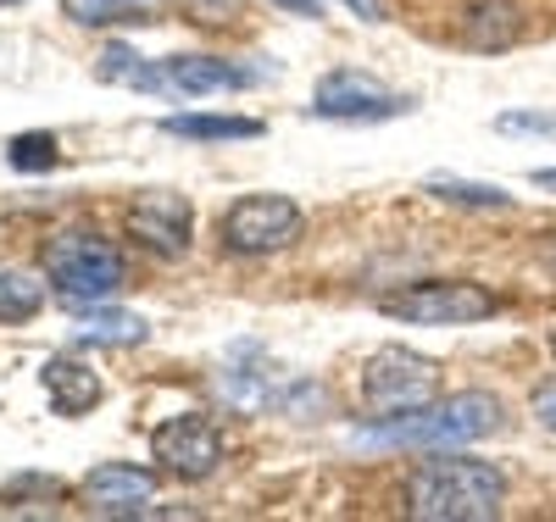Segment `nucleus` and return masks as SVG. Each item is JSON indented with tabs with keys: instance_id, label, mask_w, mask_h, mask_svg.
<instances>
[{
	"instance_id": "nucleus-26",
	"label": "nucleus",
	"mask_w": 556,
	"mask_h": 522,
	"mask_svg": "<svg viewBox=\"0 0 556 522\" xmlns=\"http://www.w3.org/2000/svg\"><path fill=\"white\" fill-rule=\"evenodd\" d=\"M529 183L540 189V195H556V167H540V173H529Z\"/></svg>"
},
{
	"instance_id": "nucleus-16",
	"label": "nucleus",
	"mask_w": 556,
	"mask_h": 522,
	"mask_svg": "<svg viewBox=\"0 0 556 522\" xmlns=\"http://www.w3.org/2000/svg\"><path fill=\"white\" fill-rule=\"evenodd\" d=\"M417 189L445 201V206H462V212H513L518 206V195H506L501 183H479V178H462V173H429Z\"/></svg>"
},
{
	"instance_id": "nucleus-11",
	"label": "nucleus",
	"mask_w": 556,
	"mask_h": 522,
	"mask_svg": "<svg viewBox=\"0 0 556 522\" xmlns=\"http://www.w3.org/2000/svg\"><path fill=\"white\" fill-rule=\"evenodd\" d=\"M262 78H273V67H240V62H223V56H162V94L167 101L256 89Z\"/></svg>"
},
{
	"instance_id": "nucleus-28",
	"label": "nucleus",
	"mask_w": 556,
	"mask_h": 522,
	"mask_svg": "<svg viewBox=\"0 0 556 522\" xmlns=\"http://www.w3.org/2000/svg\"><path fill=\"white\" fill-rule=\"evenodd\" d=\"M551 356H556V334H551Z\"/></svg>"
},
{
	"instance_id": "nucleus-13",
	"label": "nucleus",
	"mask_w": 556,
	"mask_h": 522,
	"mask_svg": "<svg viewBox=\"0 0 556 522\" xmlns=\"http://www.w3.org/2000/svg\"><path fill=\"white\" fill-rule=\"evenodd\" d=\"M523 39V12L513 0H473L468 12H462V44H468L473 56H501L513 51Z\"/></svg>"
},
{
	"instance_id": "nucleus-21",
	"label": "nucleus",
	"mask_w": 556,
	"mask_h": 522,
	"mask_svg": "<svg viewBox=\"0 0 556 522\" xmlns=\"http://www.w3.org/2000/svg\"><path fill=\"white\" fill-rule=\"evenodd\" d=\"M495 133H529V139H556V117L551 112H501L495 117Z\"/></svg>"
},
{
	"instance_id": "nucleus-7",
	"label": "nucleus",
	"mask_w": 556,
	"mask_h": 522,
	"mask_svg": "<svg viewBox=\"0 0 556 522\" xmlns=\"http://www.w3.org/2000/svg\"><path fill=\"white\" fill-rule=\"evenodd\" d=\"M412 112V94L384 89L374 73H356V67H334L323 73L312 89V117L323 123H345V128H374V123H395Z\"/></svg>"
},
{
	"instance_id": "nucleus-12",
	"label": "nucleus",
	"mask_w": 556,
	"mask_h": 522,
	"mask_svg": "<svg viewBox=\"0 0 556 522\" xmlns=\"http://www.w3.org/2000/svg\"><path fill=\"white\" fill-rule=\"evenodd\" d=\"M39 390H45V400H51V411L56 417H84V411H96L101 406V372L89 367L84 356H73V351H56V356H45V367H39Z\"/></svg>"
},
{
	"instance_id": "nucleus-4",
	"label": "nucleus",
	"mask_w": 556,
	"mask_h": 522,
	"mask_svg": "<svg viewBox=\"0 0 556 522\" xmlns=\"http://www.w3.org/2000/svg\"><path fill=\"white\" fill-rule=\"evenodd\" d=\"M429 400H440V361L434 356L406 351V345H384V351L367 356V367H362V411L374 422L412 417Z\"/></svg>"
},
{
	"instance_id": "nucleus-24",
	"label": "nucleus",
	"mask_w": 556,
	"mask_h": 522,
	"mask_svg": "<svg viewBox=\"0 0 556 522\" xmlns=\"http://www.w3.org/2000/svg\"><path fill=\"white\" fill-rule=\"evenodd\" d=\"M340 7L356 12L362 23H384V7H379V0H340Z\"/></svg>"
},
{
	"instance_id": "nucleus-15",
	"label": "nucleus",
	"mask_w": 556,
	"mask_h": 522,
	"mask_svg": "<svg viewBox=\"0 0 556 522\" xmlns=\"http://www.w3.org/2000/svg\"><path fill=\"white\" fill-rule=\"evenodd\" d=\"M73 334H78V345H117V351H128V345H139L151 334V322L139 311L112 306V301H96V306L73 311Z\"/></svg>"
},
{
	"instance_id": "nucleus-9",
	"label": "nucleus",
	"mask_w": 556,
	"mask_h": 522,
	"mask_svg": "<svg viewBox=\"0 0 556 522\" xmlns=\"http://www.w3.org/2000/svg\"><path fill=\"white\" fill-rule=\"evenodd\" d=\"M128 233L139 251H151L162 262L190 251V233H195V206L190 195H173V189H146L134 206H128Z\"/></svg>"
},
{
	"instance_id": "nucleus-25",
	"label": "nucleus",
	"mask_w": 556,
	"mask_h": 522,
	"mask_svg": "<svg viewBox=\"0 0 556 522\" xmlns=\"http://www.w3.org/2000/svg\"><path fill=\"white\" fill-rule=\"evenodd\" d=\"M190 12H195V23H217L228 12V0H190Z\"/></svg>"
},
{
	"instance_id": "nucleus-6",
	"label": "nucleus",
	"mask_w": 556,
	"mask_h": 522,
	"mask_svg": "<svg viewBox=\"0 0 556 522\" xmlns=\"http://www.w3.org/2000/svg\"><path fill=\"white\" fill-rule=\"evenodd\" d=\"M390 322H424V328H473L501 311V301L473 278H417L406 290L379 295Z\"/></svg>"
},
{
	"instance_id": "nucleus-27",
	"label": "nucleus",
	"mask_w": 556,
	"mask_h": 522,
	"mask_svg": "<svg viewBox=\"0 0 556 522\" xmlns=\"http://www.w3.org/2000/svg\"><path fill=\"white\" fill-rule=\"evenodd\" d=\"M0 7H23V0H0Z\"/></svg>"
},
{
	"instance_id": "nucleus-17",
	"label": "nucleus",
	"mask_w": 556,
	"mask_h": 522,
	"mask_svg": "<svg viewBox=\"0 0 556 522\" xmlns=\"http://www.w3.org/2000/svg\"><path fill=\"white\" fill-rule=\"evenodd\" d=\"M96 78H101V84H112V89H139V94H162V62L139 56L134 44H123V39L101 44V56H96Z\"/></svg>"
},
{
	"instance_id": "nucleus-23",
	"label": "nucleus",
	"mask_w": 556,
	"mask_h": 522,
	"mask_svg": "<svg viewBox=\"0 0 556 522\" xmlns=\"http://www.w3.org/2000/svg\"><path fill=\"white\" fill-rule=\"evenodd\" d=\"M267 7L290 12V17H323V0H267Z\"/></svg>"
},
{
	"instance_id": "nucleus-18",
	"label": "nucleus",
	"mask_w": 556,
	"mask_h": 522,
	"mask_svg": "<svg viewBox=\"0 0 556 522\" xmlns=\"http://www.w3.org/2000/svg\"><path fill=\"white\" fill-rule=\"evenodd\" d=\"M45 311V283L23 267H0V328L34 322Z\"/></svg>"
},
{
	"instance_id": "nucleus-10",
	"label": "nucleus",
	"mask_w": 556,
	"mask_h": 522,
	"mask_svg": "<svg viewBox=\"0 0 556 522\" xmlns=\"http://www.w3.org/2000/svg\"><path fill=\"white\" fill-rule=\"evenodd\" d=\"M84 500L89 517L101 522H123V517H156V472L151 467H134V461H101L89 467L84 479Z\"/></svg>"
},
{
	"instance_id": "nucleus-14",
	"label": "nucleus",
	"mask_w": 556,
	"mask_h": 522,
	"mask_svg": "<svg viewBox=\"0 0 556 522\" xmlns=\"http://www.w3.org/2000/svg\"><path fill=\"white\" fill-rule=\"evenodd\" d=\"M167 139H190V145H228V139H262L267 123L235 117V112H173L156 123Z\"/></svg>"
},
{
	"instance_id": "nucleus-19",
	"label": "nucleus",
	"mask_w": 556,
	"mask_h": 522,
	"mask_svg": "<svg viewBox=\"0 0 556 522\" xmlns=\"http://www.w3.org/2000/svg\"><path fill=\"white\" fill-rule=\"evenodd\" d=\"M7 162L17 173H51L62 162V145H56V133H45V128H23L7 139Z\"/></svg>"
},
{
	"instance_id": "nucleus-22",
	"label": "nucleus",
	"mask_w": 556,
	"mask_h": 522,
	"mask_svg": "<svg viewBox=\"0 0 556 522\" xmlns=\"http://www.w3.org/2000/svg\"><path fill=\"white\" fill-rule=\"evenodd\" d=\"M534 422H540V429H551V434H556V378H551V384H540V390H534Z\"/></svg>"
},
{
	"instance_id": "nucleus-5",
	"label": "nucleus",
	"mask_w": 556,
	"mask_h": 522,
	"mask_svg": "<svg viewBox=\"0 0 556 522\" xmlns=\"http://www.w3.org/2000/svg\"><path fill=\"white\" fill-rule=\"evenodd\" d=\"M306 233V212L290 201V195H240L228 201L223 217H217V245L240 262H262V256H278L290 251Z\"/></svg>"
},
{
	"instance_id": "nucleus-2",
	"label": "nucleus",
	"mask_w": 556,
	"mask_h": 522,
	"mask_svg": "<svg viewBox=\"0 0 556 522\" xmlns=\"http://www.w3.org/2000/svg\"><path fill=\"white\" fill-rule=\"evenodd\" d=\"M501 429V400L490 390H456V395H440L429 400L424 411L412 417H390V422H374L362 434V445H406V450H462L484 434Z\"/></svg>"
},
{
	"instance_id": "nucleus-3",
	"label": "nucleus",
	"mask_w": 556,
	"mask_h": 522,
	"mask_svg": "<svg viewBox=\"0 0 556 522\" xmlns=\"http://www.w3.org/2000/svg\"><path fill=\"white\" fill-rule=\"evenodd\" d=\"M45 267V283H51V295L67 306V311H84L96 301H112L123 290V256L112 240L89 228H62L51 245L39 256Z\"/></svg>"
},
{
	"instance_id": "nucleus-1",
	"label": "nucleus",
	"mask_w": 556,
	"mask_h": 522,
	"mask_svg": "<svg viewBox=\"0 0 556 522\" xmlns=\"http://www.w3.org/2000/svg\"><path fill=\"white\" fill-rule=\"evenodd\" d=\"M506 500V472L479 456L456 450H424L406 472V517L412 522H490Z\"/></svg>"
},
{
	"instance_id": "nucleus-20",
	"label": "nucleus",
	"mask_w": 556,
	"mask_h": 522,
	"mask_svg": "<svg viewBox=\"0 0 556 522\" xmlns=\"http://www.w3.org/2000/svg\"><path fill=\"white\" fill-rule=\"evenodd\" d=\"M151 0H67V12L84 23V28H106V23H128L139 17Z\"/></svg>"
},
{
	"instance_id": "nucleus-8",
	"label": "nucleus",
	"mask_w": 556,
	"mask_h": 522,
	"mask_svg": "<svg viewBox=\"0 0 556 522\" xmlns=\"http://www.w3.org/2000/svg\"><path fill=\"white\" fill-rule=\"evenodd\" d=\"M151 461L178 484H206L223 467V434L206 411H178L151 429Z\"/></svg>"
}]
</instances>
